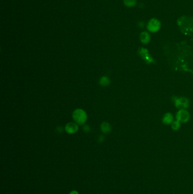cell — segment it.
I'll return each instance as SVG.
<instances>
[{
    "label": "cell",
    "instance_id": "obj_1",
    "mask_svg": "<svg viewBox=\"0 0 193 194\" xmlns=\"http://www.w3.org/2000/svg\"><path fill=\"white\" fill-rule=\"evenodd\" d=\"M72 118L78 125H83L87 120V114L82 109L78 108L74 111L72 113Z\"/></svg>",
    "mask_w": 193,
    "mask_h": 194
},
{
    "label": "cell",
    "instance_id": "obj_2",
    "mask_svg": "<svg viewBox=\"0 0 193 194\" xmlns=\"http://www.w3.org/2000/svg\"><path fill=\"white\" fill-rule=\"evenodd\" d=\"M161 26V22L159 19H156L155 18H153L148 21L146 27L148 31L152 33H155L160 30Z\"/></svg>",
    "mask_w": 193,
    "mask_h": 194
},
{
    "label": "cell",
    "instance_id": "obj_3",
    "mask_svg": "<svg viewBox=\"0 0 193 194\" xmlns=\"http://www.w3.org/2000/svg\"><path fill=\"white\" fill-rule=\"evenodd\" d=\"M172 101L174 106L177 108L181 109H187L189 106V101L186 97H173Z\"/></svg>",
    "mask_w": 193,
    "mask_h": 194
},
{
    "label": "cell",
    "instance_id": "obj_4",
    "mask_svg": "<svg viewBox=\"0 0 193 194\" xmlns=\"http://www.w3.org/2000/svg\"><path fill=\"white\" fill-rule=\"evenodd\" d=\"M176 120L180 123H185L189 120L190 115L188 111L186 110V109H181L177 112L176 115Z\"/></svg>",
    "mask_w": 193,
    "mask_h": 194
},
{
    "label": "cell",
    "instance_id": "obj_5",
    "mask_svg": "<svg viewBox=\"0 0 193 194\" xmlns=\"http://www.w3.org/2000/svg\"><path fill=\"white\" fill-rule=\"evenodd\" d=\"M139 54L142 59L144 60L147 64H152L154 59L148 52V51L144 48H141L139 50Z\"/></svg>",
    "mask_w": 193,
    "mask_h": 194
},
{
    "label": "cell",
    "instance_id": "obj_6",
    "mask_svg": "<svg viewBox=\"0 0 193 194\" xmlns=\"http://www.w3.org/2000/svg\"><path fill=\"white\" fill-rule=\"evenodd\" d=\"M65 129L69 134H74L78 131V126L76 123L70 122L66 124Z\"/></svg>",
    "mask_w": 193,
    "mask_h": 194
},
{
    "label": "cell",
    "instance_id": "obj_7",
    "mask_svg": "<svg viewBox=\"0 0 193 194\" xmlns=\"http://www.w3.org/2000/svg\"><path fill=\"white\" fill-rule=\"evenodd\" d=\"M139 40L143 44H147L151 40V35L148 31H143L139 35Z\"/></svg>",
    "mask_w": 193,
    "mask_h": 194
},
{
    "label": "cell",
    "instance_id": "obj_8",
    "mask_svg": "<svg viewBox=\"0 0 193 194\" xmlns=\"http://www.w3.org/2000/svg\"><path fill=\"white\" fill-rule=\"evenodd\" d=\"M174 121V116L170 112H167L163 116L162 122L165 125L171 124Z\"/></svg>",
    "mask_w": 193,
    "mask_h": 194
},
{
    "label": "cell",
    "instance_id": "obj_9",
    "mask_svg": "<svg viewBox=\"0 0 193 194\" xmlns=\"http://www.w3.org/2000/svg\"><path fill=\"white\" fill-rule=\"evenodd\" d=\"M100 128L102 132L106 134L110 133L112 130V127L108 122H102L100 126Z\"/></svg>",
    "mask_w": 193,
    "mask_h": 194
},
{
    "label": "cell",
    "instance_id": "obj_10",
    "mask_svg": "<svg viewBox=\"0 0 193 194\" xmlns=\"http://www.w3.org/2000/svg\"><path fill=\"white\" fill-rule=\"evenodd\" d=\"M110 80L108 77L106 76H103L100 79L99 84L102 86H106L109 85L110 84Z\"/></svg>",
    "mask_w": 193,
    "mask_h": 194
},
{
    "label": "cell",
    "instance_id": "obj_11",
    "mask_svg": "<svg viewBox=\"0 0 193 194\" xmlns=\"http://www.w3.org/2000/svg\"><path fill=\"white\" fill-rule=\"evenodd\" d=\"M137 3V0H124V4L126 7L133 8Z\"/></svg>",
    "mask_w": 193,
    "mask_h": 194
},
{
    "label": "cell",
    "instance_id": "obj_12",
    "mask_svg": "<svg viewBox=\"0 0 193 194\" xmlns=\"http://www.w3.org/2000/svg\"><path fill=\"white\" fill-rule=\"evenodd\" d=\"M171 127L173 130L177 131L181 127V123L177 120H174V122L171 124Z\"/></svg>",
    "mask_w": 193,
    "mask_h": 194
},
{
    "label": "cell",
    "instance_id": "obj_13",
    "mask_svg": "<svg viewBox=\"0 0 193 194\" xmlns=\"http://www.w3.org/2000/svg\"><path fill=\"white\" fill-rule=\"evenodd\" d=\"M83 129H84V131L85 132L87 133V132H90V128L89 126H87V125H84V127H83Z\"/></svg>",
    "mask_w": 193,
    "mask_h": 194
},
{
    "label": "cell",
    "instance_id": "obj_14",
    "mask_svg": "<svg viewBox=\"0 0 193 194\" xmlns=\"http://www.w3.org/2000/svg\"><path fill=\"white\" fill-rule=\"evenodd\" d=\"M104 140V137L101 135L100 136V137H98V141L99 143H102V141Z\"/></svg>",
    "mask_w": 193,
    "mask_h": 194
},
{
    "label": "cell",
    "instance_id": "obj_15",
    "mask_svg": "<svg viewBox=\"0 0 193 194\" xmlns=\"http://www.w3.org/2000/svg\"><path fill=\"white\" fill-rule=\"evenodd\" d=\"M69 194H79L78 192H77L76 191H72Z\"/></svg>",
    "mask_w": 193,
    "mask_h": 194
}]
</instances>
